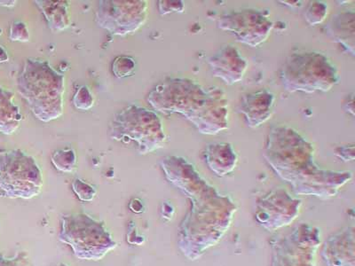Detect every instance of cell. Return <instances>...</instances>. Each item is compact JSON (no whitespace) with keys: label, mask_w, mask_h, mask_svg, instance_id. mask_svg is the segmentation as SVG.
Masks as SVG:
<instances>
[{"label":"cell","mask_w":355,"mask_h":266,"mask_svg":"<svg viewBox=\"0 0 355 266\" xmlns=\"http://www.w3.org/2000/svg\"><path fill=\"white\" fill-rule=\"evenodd\" d=\"M10 1H0V6H12L14 5H9L8 3Z\"/></svg>","instance_id":"obj_23"},{"label":"cell","mask_w":355,"mask_h":266,"mask_svg":"<svg viewBox=\"0 0 355 266\" xmlns=\"http://www.w3.org/2000/svg\"><path fill=\"white\" fill-rule=\"evenodd\" d=\"M275 101V94L266 89L243 95L240 110L246 125L255 129L268 122L274 112Z\"/></svg>","instance_id":"obj_10"},{"label":"cell","mask_w":355,"mask_h":266,"mask_svg":"<svg viewBox=\"0 0 355 266\" xmlns=\"http://www.w3.org/2000/svg\"><path fill=\"white\" fill-rule=\"evenodd\" d=\"M9 56L4 47L0 46V64L8 62Z\"/></svg>","instance_id":"obj_22"},{"label":"cell","mask_w":355,"mask_h":266,"mask_svg":"<svg viewBox=\"0 0 355 266\" xmlns=\"http://www.w3.org/2000/svg\"><path fill=\"white\" fill-rule=\"evenodd\" d=\"M328 15V5L325 3L313 1L307 6L305 12V18L307 24L311 26H315L322 24L325 20Z\"/></svg>","instance_id":"obj_16"},{"label":"cell","mask_w":355,"mask_h":266,"mask_svg":"<svg viewBox=\"0 0 355 266\" xmlns=\"http://www.w3.org/2000/svg\"><path fill=\"white\" fill-rule=\"evenodd\" d=\"M10 39L12 41H20V42H28L30 40V33L24 22L17 21L12 24Z\"/></svg>","instance_id":"obj_19"},{"label":"cell","mask_w":355,"mask_h":266,"mask_svg":"<svg viewBox=\"0 0 355 266\" xmlns=\"http://www.w3.org/2000/svg\"><path fill=\"white\" fill-rule=\"evenodd\" d=\"M208 64L214 77L228 85L242 81L248 69V62L241 55L240 51L231 44L221 47L209 59Z\"/></svg>","instance_id":"obj_9"},{"label":"cell","mask_w":355,"mask_h":266,"mask_svg":"<svg viewBox=\"0 0 355 266\" xmlns=\"http://www.w3.org/2000/svg\"><path fill=\"white\" fill-rule=\"evenodd\" d=\"M17 87L37 119L49 123L62 115L65 77L49 62L27 59L19 75Z\"/></svg>","instance_id":"obj_3"},{"label":"cell","mask_w":355,"mask_h":266,"mask_svg":"<svg viewBox=\"0 0 355 266\" xmlns=\"http://www.w3.org/2000/svg\"><path fill=\"white\" fill-rule=\"evenodd\" d=\"M53 166L62 172H69L77 163V155L72 148H64L55 152L52 155Z\"/></svg>","instance_id":"obj_15"},{"label":"cell","mask_w":355,"mask_h":266,"mask_svg":"<svg viewBox=\"0 0 355 266\" xmlns=\"http://www.w3.org/2000/svg\"><path fill=\"white\" fill-rule=\"evenodd\" d=\"M148 103L158 112L180 114L202 134L216 135L228 127L227 95L217 87L170 78L152 89Z\"/></svg>","instance_id":"obj_1"},{"label":"cell","mask_w":355,"mask_h":266,"mask_svg":"<svg viewBox=\"0 0 355 266\" xmlns=\"http://www.w3.org/2000/svg\"><path fill=\"white\" fill-rule=\"evenodd\" d=\"M264 157L279 176L311 194L325 188L333 193L349 179L350 172L320 170L313 161L312 144L288 126H272Z\"/></svg>","instance_id":"obj_2"},{"label":"cell","mask_w":355,"mask_h":266,"mask_svg":"<svg viewBox=\"0 0 355 266\" xmlns=\"http://www.w3.org/2000/svg\"><path fill=\"white\" fill-rule=\"evenodd\" d=\"M110 136L123 144H135L139 154L151 153L163 148L166 141L163 123L155 111L130 105L114 116Z\"/></svg>","instance_id":"obj_5"},{"label":"cell","mask_w":355,"mask_h":266,"mask_svg":"<svg viewBox=\"0 0 355 266\" xmlns=\"http://www.w3.org/2000/svg\"><path fill=\"white\" fill-rule=\"evenodd\" d=\"M185 5L182 1H158V10L161 15L171 12H183Z\"/></svg>","instance_id":"obj_20"},{"label":"cell","mask_w":355,"mask_h":266,"mask_svg":"<svg viewBox=\"0 0 355 266\" xmlns=\"http://www.w3.org/2000/svg\"><path fill=\"white\" fill-rule=\"evenodd\" d=\"M354 11L338 12L326 25V33L335 42L341 44L348 53L354 55Z\"/></svg>","instance_id":"obj_12"},{"label":"cell","mask_w":355,"mask_h":266,"mask_svg":"<svg viewBox=\"0 0 355 266\" xmlns=\"http://www.w3.org/2000/svg\"><path fill=\"white\" fill-rule=\"evenodd\" d=\"M53 33H59L69 26V2L36 0Z\"/></svg>","instance_id":"obj_13"},{"label":"cell","mask_w":355,"mask_h":266,"mask_svg":"<svg viewBox=\"0 0 355 266\" xmlns=\"http://www.w3.org/2000/svg\"><path fill=\"white\" fill-rule=\"evenodd\" d=\"M218 28L233 34L237 41L257 47L266 42L272 27L268 12L256 9H242L222 15L218 19Z\"/></svg>","instance_id":"obj_7"},{"label":"cell","mask_w":355,"mask_h":266,"mask_svg":"<svg viewBox=\"0 0 355 266\" xmlns=\"http://www.w3.org/2000/svg\"><path fill=\"white\" fill-rule=\"evenodd\" d=\"M0 183L8 189L37 192L41 185V172L34 158L25 152H3L0 154Z\"/></svg>","instance_id":"obj_8"},{"label":"cell","mask_w":355,"mask_h":266,"mask_svg":"<svg viewBox=\"0 0 355 266\" xmlns=\"http://www.w3.org/2000/svg\"><path fill=\"white\" fill-rule=\"evenodd\" d=\"M135 68L136 63L132 57L119 56L113 62L112 72L116 78H128L135 74Z\"/></svg>","instance_id":"obj_17"},{"label":"cell","mask_w":355,"mask_h":266,"mask_svg":"<svg viewBox=\"0 0 355 266\" xmlns=\"http://www.w3.org/2000/svg\"><path fill=\"white\" fill-rule=\"evenodd\" d=\"M280 78L285 90L290 93H327L340 80L334 63L315 51H297L288 55Z\"/></svg>","instance_id":"obj_4"},{"label":"cell","mask_w":355,"mask_h":266,"mask_svg":"<svg viewBox=\"0 0 355 266\" xmlns=\"http://www.w3.org/2000/svg\"><path fill=\"white\" fill-rule=\"evenodd\" d=\"M147 17L148 2L144 0H101L96 22L111 34L125 36L135 33L147 21Z\"/></svg>","instance_id":"obj_6"},{"label":"cell","mask_w":355,"mask_h":266,"mask_svg":"<svg viewBox=\"0 0 355 266\" xmlns=\"http://www.w3.org/2000/svg\"><path fill=\"white\" fill-rule=\"evenodd\" d=\"M21 114L14 94L0 87V132L10 135L20 126Z\"/></svg>","instance_id":"obj_14"},{"label":"cell","mask_w":355,"mask_h":266,"mask_svg":"<svg viewBox=\"0 0 355 266\" xmlns=\"http://www.w3.org/2000/svg\"><path fill=\"white\" fill-rule=\"evenodd\" d=\"M72 103L76 109L78 110H90L94 104V98L91 93L90 89L87 85L79 87L77 93L73 97Z\"/></svg>","instance_id":"obj_18"},{"label":"cell","mask_w":355,"mask_h":266,"mask_svg":"<svg viewBox=\"0 0 355 266\" xmlns=\"http://www.w3.org/2000/svg\"><path fill=\"white\" fill-rule=\"evenodd\" d=\"M336 154L344 161H354V158L350 155H354V145H345L336 148Z\"/></svg>","instance_id":"obj_21"},{"label":"cell","mask_w":355,"mask_h":266,"mask_svg":"<svg viewBox=\"0 0 355 266\" xmlns=\"http://www.w3.org/2000/svg\"><path fill=\"white\" fill-rule=\"evenodd\" d=\"M204 157L207 166L218 176H225L233 172L239 157L232 144L217 142L206 145Z\"/></svg>","instance_id":"obj_11"}]
</instances>
